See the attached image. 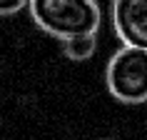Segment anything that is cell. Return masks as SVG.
Returning <instances> with one entry per match:
<instances>
[{"label": "cell", "mask_w": 147, "mask_h": 140, "mask_svg": "<svg viewBox=\"0 0 147 140\" xmlns=\"http://www.w3.org/2000/svg\"><path fill=\"white\" fill-rule=\"evenodd\" d=\"M28 0H0V15H15L20 10H25Z\"/></svg>", "instance_id": "obj_5"}, {"label": "cell", "mask_w": 147, "mask_h": 140, "mask_svg": "<svg viewBox=\"0 0 147 140\" xmlns=\"http://www.w3.org/2000/svg\"><path fill=\"white\" fill-rule=\"evenodd\" d=\"M105 83L110 95L127 105L147 100V50L122 45L105 68Z\"/></svg>", "instance_id": "obj_2"}, {"label": "cell", "mask_w": 147, "mask_h": 140, "mask_svg": "<svg viewBox=\"0 0 147 140\" xmlns=\"http://www.w3.org/2000/svg\"><path fill=\"white\" fill-rule=\"evenodd\" d=\"M112 28L122 45L147 50V0H112Z\"/></svg>", "instance_id": "obj_3"}, {"label": "cell", "mask_w": 147, "mask_h": 140, "mask_svg": "<svg viewBox=\"0 0 147 140\" xmlns=\"http://www.w3.org/2000/svg\"><path fill=\"white\" fill-rule=\"evenodd\" d=\"M62 53L70 60H90L97 50V33H80V35H70V38L60 40Z\"/></svg>", "instance_id": "obj_4"}, {"label": "cell", "mask_w": 147, "mask_h": 140, "mask_svg": "<svg viewBox=\"0 0 147 140\" xmlns=\"http://www.w3.org/2000/svg\"><path fill=\"white\" fill-rule=\"evenodd\" d=\"M25 8L40 30L57 40L80 33H97L102 23L100 5L95 0H28Z\"/></svg>", "instance_id": "obj_1"}]
</instances>
